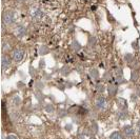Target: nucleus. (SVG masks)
Returning a JSON list of instances; mask_svg holds the SVG:
<instances>
[{
  "label": "nucleus",
  "instance_id": "nucleus-1",
  "mask_svg": "<svg viewBox=\"0 0 140 139\" xmlns=\"http://www.w3.org/2000/svg\"><path fill=\"white\" fill-rule=\"evenodd\" d=\"M2 18H3V23L6 24V25H11V24H13L16 21V15H15V13L13 11L4 12Z\"/></svg>",
  "mask_w": 140,
  "mask_h": 139
},
{
  "label": "nucleus",
  "instance_id": "nucleus-2",
  "mask_svg": "<svg viewBox=\"0 0 140 139\" xmlns=\"http://www.w3.org/2000/svg\"><path fill=\"white\" fill-rule=\"evenodd\" d=\"M122 135L125 139H133L135 136V130L132 125H125L122 129Z\"/></svg>",
  "mask_w": 140,
  "mask_h": 139
},
{
  "label": "nucleus",
  "instance_id": "nucleus-3",
  "mask_svg": "<svg viewBox=\"0 0 140 139\" xmlns=\"http://www.w3.org/2000/svg\"><path fill=\"white\" fill-rule=\"evenodd\" d=\"M24 57V52L21 48H14L12 52V58L15 62H20Z\"/></svg>",
  "mask_w": 140,
  "mask_h": 139
},
{
  "label": "nucleus",
  "instance_id": "nucleus-4",
  "mask_svg": "<svg viewBox=\"0 0 140 139\" xmlns=\"http://www.w3.org/2000/svg\"><path fill=\"white\" fill-rule=\"evenodd\" d=\"M105 105H106V99H105V97H103V96H98V97L95 99V107H96L98 110L104 109Z\"/></svg>",
  "mask_w": 140,
  "mask_h": 139
},
{
  "label": "nucleus",
  "instance_id": "nucleus-5",
  "mask_svg": "<svg viewBox=\"0 0 140 139\" xmlns=\"http://www.w3.org/2000/svg\"><path fill=\"white\" fill-rule=\"evenodd\" d=\"M1 66H2V70L3 71H6L10 66H11V58L9 55L6 54H2L1 56Z\"/></svg>",
  "mask_w": 140,
  "mask_h": 139
},
{
  "label": "nucleus",
  "instance_id": "nucleus-6",
  "mask_svg": "<svg viewBox=\"0 0 140 139\" xmlns=\"http://www.w3.org/2000/svg\"><path fill=\"white\" fill-rule=\"evenodd\" d=\"M116 104L119 110H128V101L122 97H118L116 99Z\"/></svg>",
  "mask_w": 140,
  "mask_h": 139
},
{
  "label": "nucleus",
  "instance_id": "nucleus-7",
  "mask_svg": "<svg viewBox=\"0 0 140 139\" xmlns=\"http://www.w3.org/2000/svg\"><path fill=\"white\" fill-rule=\"evenodd\" d=\"M32 16H33V18L34 19H37V20H39V19H41L42 17H43V13H42V11L40 10V9H37V7H34V9H32Z\"/></svg>",
  "mask_w": 140,
  "mask_h": 139
},
{
  "label": "nucleus",
  "instance_id": "nucleus-8",
  "mask_svg": "<svg viewBox=\"0 0 140 139\" xmlns=\"http://www.w3.org/2000/svg\"><path fill=\"white\" fill-rule=\"evenodd\" d=\"M15 32H16V35L21 38V37L25 36V33H27V28H25L24 25H18V27L16 28V30H15Z\"/></svg>",
  "mask_w": 140,
  "mask_h": 139
},
{
  "label": "nucleus",
  "instance_id": "nucleus-9",
  "mask_svg": "<svg viewBox=\"0 0 140 139\" xmlns=\"http://www.w3.org/2000/svg\"><path fill=\"white\" fill-rule=\"evenodd\" d=\"M116 81H117L118 84H121V83L125 82V80L123 79V73H122V70H121L120 68L117 69V71H116Z\"/></svg>",
  "mask_w": 140,
  "mask_h": 139
},
{
  "label": "nucleus",
  "instance_id": "nucleus-10",
  "mask_svg": "<svg viewBox=\"0 0 140 139\" xmlns=\"http://www.w3.org/2000/svg\"><path fill=\"white\" fill-rule=\"evenodd\" d=\"M108 92H109L110 97H115L117 92H118V87L116 85H114V84H110L108 86Z\"/></svg>",
  "mask_w": 140,
  "mask_h": 139
},
{
  "label": "nucleus",
  "instance_id": "nucleus-11",
  "mask_svg": "<svg viewBox=\"0 0 140 139\" xmlns=\"http://www.w3.org/2000/svg\"><path fill=\"white\" fill-rule=\"evenodd\" d=\"M128 110H120L117 112V118L119 120H125L128 118Z\"/></svg>",
  "mask_w": 140,
  "mask_h": 139
},
{
  "label": "nucleus",
  "instance_id": "nucleus-12",
  "mask_svg": "<svg viewBox=\"0 0 140 139\" xmlns=\"http://www.w3.org/2000/svg\"><path fill=\"white\" fill-rule=\"evenodd\" d=\"M110 139H124V137H123L122 133L115 131V132H113V133L110 135Z\"/></svg>",
  "mask_w": 140,
  "mask_h": 139
},
{
  "label": "nucleus",
  "instance_id": "nucleus-13",
  "mask_svg": "<svg viewBox=\"0 0 140 139\" xmlns=\"http://www.w3.org/2000/svg\"><path fill=\"white\" fill-rule=\"evenodd\" d=\"M90 75H91V77L94 80H98L99 79V72L97 70H95V69H93V70L90 71Z\"/></svg>",
  "mask_w": 140,
  "mask_h": 139
},
{
  "label": "nucleus",
  "instance_id": "nucleus-14",
  "mask_svg": "<svg viewBox=\"0 0 140 139\" xmlns=\"http://www.w3.org/2000/svg\"><path fill=\"white\" fill-rule=\"evenodd\" d=\"M137 80H138V72L135 69H133V71L131 72V81L135 82Z\"/></svg>",
  "mask_w": 140,
  "mask_h": 139
},
{
  "label": "nucleus",
  "instance_id": "nucleus-15",
  "mask_svg": "<svg viewBox=\"0 0 140 139\" xmlns=\"http://www.w3.org/2000/svg\"><path fill=\"white\" fill-rule=\"evenodd\" d=\"M72 47H73L74 51H76V52H79V51L81 50V45H80L79 42H77V41H73Z\"/></svg>",
  "mask_w": 140,
  "mask_h": 139
},
{
  "label": "nucleus",
  "instance_id": "nucleus-16",
  "mask_svg": "<svg viewBox=\"0 0 140 139\" xmlns=\"http://www.w3.org/2000/svg\"><path fill=\"white\" fill-rule=\"evenodd\" d=\"M124 59H125V61L129 63V64H131L132 62H134L135 60H134V57H133V55L132 54H126L125 56H124Z\"/></svg>",
  "mask_w": 140,
  "mask_h": 139
},
{
  "label": "nucleus",
  "instance_id": "nucleus-17",
  "mask_svg": "<svg viewBox=\"0 0 140 139\" xmlns=\"http://www.w3.org/2000/svg\"><path fill=\"white\" fill-rule=\"evenodd\" d=\"M104 90H105V87H104V85H103V84L98 83V84L96 85V91H97V93L101 94V93H103V92H104Z\"/></svg>",
  "mask_w": 140,
  "mask_h": 139
},
{
  "label": "nucleus",
  "instance_id": "nucleus-18",
  "mask_svg": "<svg viewBox=\"0 0 140 139\" xmlns=\"http://www.w3.org/2000/svg\"><path fill=\"white\" fill-rule=\"evenodd\" d=\"M39 53H40L41 55L47 54V53H48V47H47V46H45V45H42V46L40 47V50H39Z\"/></svg>",
  "mask_w": 140,
  "mask_h": 139
},
{
  "label": "nucleus",
  "instance_id": "nucleus-19",
  "mask_svg": "<svg viewBox=\"0 0 140 139\" xmlns=\"http://www.w3.org/2000/svg\"><path fill=\"white\" fill-rule=\"evenodd\" d=\"M88 44H90L91 46L95 45V44H96V38L93 37V36H90V37H88Z\"/></svg>",
  "mask_w": 140,
  "mask_h": 139
},
{
  "label": "nucleus",
  "instance_id": "nucleus-20",
  "mask_svg": "<svg viewBox=\"0 0 140 139\" xmlns=\"http://www.w3.org/2000/svg\"><path fill=\"white\" fill-rule=\"evenodd\" d=\"M45 111H46L47 113H53V112L55 111V109H54V107H53L52 104H46V107H45Z\"/></svg>",
  "mask_w": 140,
  "mask_h": 139
},
{
  "label": "nucleus",
  "instance_id": "nucleus-21",
  "mask_svg": "<svg viewBox=\"0 0 140 139\" xmlns=\"http://www.w3.org/2000/svg\"><path fill=\"white\" fill-rule=\"evenodd\" d=\"M91 130H92V132H93L94 134H96V133L98 132V125H97L96 122H93V123H92V129H91Z\"/></svg>",
  "mask_w": 140,
  "mask_h": 139
},
{
  "label": "nucleus",
  "instance_id": "nucleus-22",
  "mask_svg": "<svg viewBox=\"0 0 140 139\" xmlns=\"http://www.w3.org/2000/svg\"><path fill=\"white\" fill-rule=\"evenodd\" d=\"M13 101H14L15 105H19L20 104V97L19 96H15L14 98H13Z\"/></svg>",
  "mask_w": 140,
  "mask_h": 139
},
{
  "label": "nucleus",
  "instance_id": "nucleus-23",
  "mask_svg": "<svg viewBox=\"0 0 140 139\" xmlns=\"http://www.w3.org/2000/svg\"><path fill=\"white\" fill-rule=\"evenodd\" d=\"M103 79H104V80H110V79H111V73H110V72H106V73L103 75Z\"/></svg>",
  "mask_w": 140,
  "mask_h": 139
},
{
  "label": "nucleus",
  "instance_id": "nucleus-24",
  "mask_svg": "<svg viewBox=\"0 0 140 139\" xmlns=\"http://www.w3.org/2000/svg\"><path fill=\"white\" fill-rule=\"evenodd\" d=\"M10 48V44L9 43H5V42H3V44H2V50H3V52H6V51Z\"/></svg>",
  "mask_w": 140,
  "mask_h": 139
},
{
  "label": "nucleus",
  "instance_id": "nucleus-25",
  "mask_svg": "<svg viewBox=\"0 0 140 139\" xmlns=\"http://www.w3.org/2000/svg\"><path fill=\"white\" fill-rule=\"evenodd\" d=\"M6 139H18V138H17V136H15V135H9V136L6 137Z\"/></svg>",
  "mask_w": 140,
  "mask_h": 139
},
{
  "label": "nucleus",
  "instance_id": "nucleus-26",
  "mask_svg": "<svg viewBox=\"0 0 140 139\" xmlns=\"http://www.w3.org/2000/svg\"><path fill=\"white\" fill-rule=\"evenodd\" d=\"M136 95L140 97V86H138V87H137V94H136Z\"/></svg>",
  "mask_w": 140,
  "mask_h": 139
},
{
  "label": "nucleus",
  "instance_id": "nucleus-27",
  "mask_svg": "<svg viewBox=\"0 0 140 139\" xmlns=\"http://www.w3.org/2000/svg\"><path fill=\"white\" fill-rule=\"evenodd\" d=\"M137 129L139 130V132H140V120L137 122Z\"/></svg>",
  "mask_w": 140,
  "mask_h": 139
},
{
  "label": "nucleus",
  "instance_id": "nucleus-28",
  "mask_svg": "<svg viewBox=\"0 0 140 139\" xmlns=\"http://www.w3.org/2000/svg\"><path fill=\"white\" fill-rule=\"evenodd\" d=\"M137 44H138L137 42H134V43H133V47H134V48H135V47L138 48V45H137Z\"/></svg>",
  "mask_w": 140,
  "mask_h": 139
},
{
  "label": "nucleus",
  "instance_id": "nucleus-29",
  "mask_svg": "<svg viewBox=\"0 0 140 139\" xmlns=\"http://www.w3.org/2000/svg\"><path fill=\"white\" fill-rule=\"evenodd\" d=\"M78 139H84V136L81 135V134H79V135H78Z\"/></svg>",
  "mask_w": 140,
  "mask_h": 139
},
{
  "label": "nucleus",
  "instance_id": "nucleus-30",
  "mask_svg": "<svg viewBox=\"0 0 140 139\" xmlns=\"http://www.w3.org/2000/svg\"><path fill=\"white\" fill-rule=\"evenodd\" d=\"M90 139H96V137H94V136H92V137H91Z\"/></svg>",
  "mask_w": 140,
  "mask_h": 139
}]
</instances>
